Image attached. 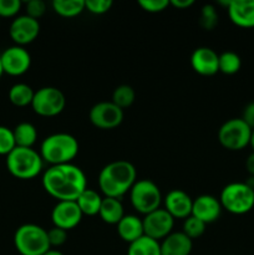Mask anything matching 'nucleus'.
I'll list each match as a JSON object with an SVG mask.
<instances>
[{"label": "nucleus", "instance_id": "obj_6", "mask_svg": "<svg viewBox=\"0 0 254 255\" xmlns=\"http://www.w3.org/2000/svg\"><path fill=\"white\" fill-rule=\"evenodd\" d=\"M218 199L222 208L229 213L247 214L254 208V188L247 182H233L222 189Z\"/></svg>", "mask_w": 254, "mask_h": 255}, {"label": "nucleus", "instance_id": "obj_3", "mask_svg": "<svg viewBox=\"0 0 254 255\" xmlns=\"http://www.w3.org/2000/svg\"><path fill=\"white\" fill-rule=\"evenodd\" d=\"M39 153L50 166L72 163L79 153V142L70 133L50 134L42 141Z\"/></svg>", "mask_w": 254, "mask_h": 255}, {"label": "nucleus", "instance_id": "obj_2", "mask_svg": "<svg viewBox=\"0 0 254 255\" xmlns=\"http://www.w3.org/2000/svg\"><path fill=\"white\" fill-rule=\"evenodd\" d=\"M137 181V172L128 161L119 159L110 162L99 174V187L105 197L120 199L129 192Z\"/></svg>", "mask_w": 254, "mask_h": 255}, {"label": "nucleus", "instance_id": "obj_35", "mask_svg": "<svg viewBox=\"0 0 254 255\" xmlns=\"http://www.w3.org/2000/svg\"><path fill=\"white\" fill-rule=\"evenodd\" d=\"M25 10H26L27 16L39 20L46 11V2L42 0H30L25 5Z\"/></svg>", "mask_w": 254, "mask_h": 255}, {"label": "nucleus", "instance_id": "obj_37", "mask_svg": "<svg viewBox=\"0 0 254 255\" xmlns=\"http://www.w3.org/2000/svg\"><path fill=\"white\" fill-rule=\"evenodd\" d=\"M241 119L243 120L252 129H254V101L249 102V104L244 107Z\"/></svg>", "mask_w": 254, "mask_h": 255}, {"label": "nucleus", "instance_id": "obj_28", "mask_svg": "<svg viewBox=\"0 0 254 255\" xmlns=\"http://www.w3.org/2000/svg\"><path fill=\"white\" fill-rule=\"evenodd\" d=\"M219 72L224 75H234L241 70L242 60L237 52L226 51L219 55Z\"/></svg>", "mask_w": 254, "mask_h": 255}, {"label": "nucleus", "instance_id": "obj_33", "mask_svg": "<svg viewBox=\"0 0 254 255\" xmlns=\"http://www.w3.org/2000/svg\"><path fill=\"white\" fill-rule=\"evenodd\" d=\"M21 6L20 0H0V17H16Z\"/></svg>", "mask_w": 254, "mask_h": 255}, {"label": "nucleus", "instance_id": "obj_22", "mask_svg": "<svg viewBox=\"0 0 254 255\" xmlns=\"http://www.w3.org/2000/svg\"><path fill=\"white\" fill-rule=\"evenodd\" d=\"M102 197L94 189L86 188L80 197L77 198L76 203L79 206L80 211L84 216H99L100 208L102 204Z\"/></svg>", "mask_w": 254, "mask_h": 255}, {"label": "nucleus", "instance_id": "obj_14", "mask_svg": "<svg viewBox=\"0 0 254 255\" xmlns=\"http://www.w3.org/2000/svg\"><path fill=\"white\" fill-rule=\"evenodd\" d=\"M82 217L84 214L81 213L75 201L57 202L51 212V221L54 227L61 228L64 231H70L79 226Z\"/></svg>", "mask_w": 254, "mask_h": 255}, {"label": "nucleus", "instance_id": "obj_27", "mask_svg": "<svg viewBox=\"0 0 254 255\" xmlns=\"http://www.w3.org/2000/svg\"><path fill=\"white\" fill-rule=\"evenodd\" d=\"M136 100V92L129 85H120L112 92L111 102L121 110L128 109Z\"/></svg>", "mask_w": 254, "mask_h": 255}, {"label": "nucleus", "instance_id": "obj_34", "mask_svg": "<svg viewBox=\"0 0 254 255\" xmlns=\"http://www.w3.org/2000/svg\"><path fill=\"white\" fill-rule=\"evenodd\" d=\"M138 5L147 12H162L169 6L168 0H139Z\"/></svg>", "mask_w": 254, "mask_h": 255}, {"label": "nucleus", "instance_id": "obj_31", "mask_svg": "<svg viewBox=\"0 0 254 255\" xmlns=\"http://www.w3.org/2000/svg\"><path fill=\"white\" fill-rule=\"evenodd\" d=\"M16 147L14 133L9 127L0 126V156H7Z\"/></svg>", "mask_w": 254, "mask_h": 255}, {"label": "nucleus", "instance_id": "obj_12", "mask_svg": "<svg viewBox=\"0 0 254 255\" xmlns=\"http://www.w3.org/2000/svg\"><path fill=\"white\" fill-rule=\"evenodd\" d=\"M2 72L10 76H21L31 66V56L24 46H10L0 54Z\"/></svg>", "mask_w": 254, "mask_h": 255}, {"label": "nucleus", "instance_id": "obj_21", "mask_svg": "<svg viewBox=\"0 0 254 255\" xmlns=\"http://www.w3.org/2000/svg\"><path fill=\"white\" fill-rule=\"evenodd\" d=\"M99 216L105 223L117 226V223L125 217L124 206H122L121 201L117 198L104 197L101 208H100L99 212Z\"/></svg>", "mask_w": 254, "mask_h": 255}, {"label": "nucleus", "instance_id": "obj_9", "mask_svg": "<svg viewBox=\"0 0 254 255\" xmlns=\"http://www.w3.org/2000/svg\"><path fill=\"white\" fill-rule=\"evenodd\" d=\"M66 106V97L57 87L46 86L35 91L31 107L42 117H54L61 114Z\"/></svg>", "mask_w": 254, "mask_h": 255}, {"label": "nucleus", "instance_id": "obj_17", "mask_svg": "<svg viewBox=\"0 0 254 255\" xmlns=\"http://www.w3.org/2000/svg\"><path fill=\"white\" fill-rule=\"evenodd\" d=\"M193 199L182 189H172L164 197V209L174 219H186L192 214Z\"/></svg>", "mask_w": 254, "mask_h": 255}, {"label": "nucleus", "instance_id": "obj_4", "mask_svg": "<svg viewBox=\"0 0 254 255\" xmlns=\"http://www.w3.org/2000/svg\"><path fill=\"white\" fill-rule=\"evenodd\" d=\"M44 161L34 148L15 147L6 156V168L17 179H32L42 171Z\"/></svg>", "mask_w": 254, "mask_h": 255}, {"label": "nucleus", "instance_id": "obj_7", "mask_svg": "<svg viewBox=\"0 0 254 255\" xmlns=\"http://www.w3.org/2000/svg\"><path fill=\"white\" fill-rule=\"evenodd\" d=\"M131 204L138 213L148 214L159 208L162 194L158 186L151 179H139L129 189Z\"/></svg>", "mask_w": 254, "mask_h": 255}, {"label": "nucleus", "instance_id": "obj_20", "mask_svg": "<svg viewBox=\"0 0 254 255\" xmlns=\"http://www.w3.org/2000/svg\"><path fill=\"white\" fill-rule=\"evenodd\" d=\"M117 234L126 243L131 244L144 236L143 223L133 214H125L124 218L117 223Z\"/></svg>", "mask_w": 254, "mask_h": 255}, {"label": "nucleus", "instance_id": "obj_39", "mask_svg": "<svg viewBox=\"0 0 254 255\" xmlns=\"http://www.w3.org/2000/svg\"><path fill=\"white\" fill-rule=\"evenodd\" d=\"M246 169L252 178H254V152H252L246 161Z\"/></svg>", "mask_w": 254, "mask_h": 255}, {"label": "nucleus", "instance_id": "obj_24", "mask_svg": "<svg viewBox=\"0 0 254 255\" xmlns=\"http://www.w3.org/2000/svg\"><path fill=\"white\" fill-rule=\"evenodd\" d=\"M35 91L26 84H15L10 87L9 94V101L11 102L14 106L16 107H26L31 106L32 99H34Z\"/></svg>", "mask_w": 254, "mask_h": 255}, {"label": "nucleus", "instance_id": "obj_41", "mask_svg": "<svg viewBox=\"0 0 254 255\" xmlns=\"http://www.w3.org/2000/svg\"><path fill=\"white\" fill-rule=\"evenodd\" d=\"M249 146L252 147V149H253L254 152V129L252 131V137H251V143H249Z\"/></svg>", "mask_w": 254, "mask_h": 255}, {"label": "nucleus", "instance_id": "obj_16", "mask_svg": "<svg viewBox=\"0 0 254 255\" xmlns=\"http://www.w3.org/2000/svg\"><path fill=\"white\" fill-rule=\"evenodd\" d=\"M222 209L223 208L218 198L209 194H203L193 199L191 216L196 217L203 223L211 224L221 217Z\"/></svg>", "mask_w": 254, "mask_h": 255}, {"label": "nucleus", "instance_id": "obj_5", "mask_svg": "<svg viewBox=\"0 0 254 255\" xmlns=\"http://www.w3.org/2000/svg\"><path fill=\"white\" fill-rule=\"evenodd\" d=\"M14 246L20 255H44L51 246L47 231L37 224H22L14 234Z\"/></svg>", "mask_w": 254, "mask_h": 255}, {"label": "nucleus", "instance_id": "obj_15", "mask_svg": "<svg viewBox=\"0 0 254 255\" xmlns=\"http://www.w3.org/2000/svg\"><path fill=\"white\" fill-rule=\"evenodd\" d=\"M219 55L207 46L197 47L191 56L192 69L202 76H213L219 72Z\"/></svg>", "mask_w": 254, "mask_h": 255}, {"label": "nucleus", "instance_id": "obj_32", "mask_svg": "<svg viewBox=\"0 0 254 255\" xmlns=\"http://www.w3.org/2000/svg\"><path fill=\"white\" fill-rule=\"evenodd\" d=\"M114 5L111 0H86L85 1V10L94 15H102L110 11Z\"/></svg>", "mask_w": 254, "mask_h": 255}, {"label": "nucleus", "instance_id": "obj_23", "mask_svg": "<svg viewBox=\"0 0 254 255\" xmlns=\"http://www.w3.org/2000/svg\"><path fill=\"white\" fill-rule=\"evenodd\" d=\"M14 133L15 143L16 147H24V148H32L37 139V129L30 122H21L16 125L12 129Z\"/></svg>", "mask_w": 254, "mask_h": 255}, {"label": "nucleus", "instance_id": "obj_29", "mask_svg": "<svg viewBox=\"0 0 254 255\" xmlns=\"http://www.w3.org/2000/svg\"><path fill=\"white\" fill-rule=\"evenodd\" d=\"M207 224L203 223L202 221L197 219L196 217L189 216L188 218L184 219L183 222V228H182V232L188 237L189 239H197L199 237L203 236V233L206 232Z\"/></svg>", "mask_w": 254, "mask_h": 255}, {"label": "nucleus", "instance_id": "obj_13", "mask_svg": "<svg viewBox=\"0 0 254 255\" xmlns=\"http://www.w3.org/2000/svg\"><path fill=\"white\" fill-rule=\"evenodd\" d=\"M39 20L32 19V17L27 16L26 14L14 17L9 27L10 39L17 46H25L27 44H31L39 36Z\"/></svg>", "mask_w": 254, "mask_h": 255}, {"label": "nucleus", "instance_id": "obj_40", "mask_svg": "<svg viewBox=\"0 0 254 255\" xmlns=\"http://www.w3.org/2000/svg\"><path fill=\"white\" fill-rule=\"evenodd\" d=\"M44 255H64V254H62L61 252L56 251V249H50V251L47 252V253H45Z\"/></svg>", "mask_w": 254, "mask_h": 255}, {"label": "nucleus", "instance_id": "obj_10", "mask_svg": "<svg viewBox=\"0 0 254 255\" xmlns=\"http://www.w3.org/2000/svg\"><path fill=\"white\" fill-rule=\"evenodd\" d=\"M89 119L91 124L100 129L116 128L124 121V110L111 101H102L91 107Z\"/></svg>", "mask_w": 254, "mask_h": 255}, {"label": "nucleus", "instance_id": "obj_36", "mask_svg": "<svg viewBox=\"0 0 254 255\" xmlns=\"http://www.w3.org/2000/svg\"><path fill=\"white\" fill-rule=\"evenodd\" d=\"M47 238H49L51 248L52 247H61L67 241V231L57 228V227H52L50 231H47Z\"/></svg>", "mask_w": 254, "mask_h": 255}, {"label": "nucleus", "instance_id": "obj_26", "mask_svg": "<svg viewBox=\"0 0 254 255\" xmlns=\"http://www.w3.org/2000/svg\"><path fill=\"white\" fill-rule=\"evenodd\" d=\"M52 9L62 17H75L85 10V0H54Z\"/></svg>", "mask_w": 254, "mask_h": 255}, {"label": "nucleus", "instance_id": "obj_30", "mask_svg": "<svg viewBox=\"0 0 254 255\" xmlns=\"http://www.w3.org/2000/svg\"><path fill=\"white\" fill-rule=\"evenodd\" d=\"M199 24L204 30H213L218 24V14L213 5L207 4L202 7Z\"/></svg>", "mask_w": 254, "mask_h": 255}, {"label": "nucleus", "instance_id": "obj_38", "mask_svg": "<svg viewBox=\"0 0 254 255\" xmlns=\"http://www.w3.org/2000/svg\"><path fill=\"white\" fill-rule=\"evenodd\" d=\"M194 4L193 0H171L169 5L177 7V9H188Z\"/></svg>", "mask_w": 254, "mask_h": 255}, {"label": "nucleus", "instance_id": "obj_19", "mask_svg": "<svg viewBox=\"0 0 254 255\" xmlns=\"http://www.w3.org/2000/svg\"><path fill=\"white\" fill-rule=\"evenodd\" d=\"M159 244L161 255H189L193 249V241L183 232H172Z\"/></svg>", "mask_w": 254, "mask_h": 255}, {"label": "nucleus", "instance_id": "obj_42", "mask_svg": "<svg viewBox=\"0 0 254 255\" xmlns=\"http://www.w3.org/2000/svg\"><path fill=\"white\" fill-rule=\"evenodd\" d=\"M4 74V72H2V67H1V61H0V77H1V75Z\"/></svg>", "mask_w": 254, "mask_h": 255}, {"label": "nucleus", "instance_id": "obj_25", "mask_svg": "<svg viewBox=\"0 0 254 255\" xmlns=\"http://www.w3.org/2000/svg\"><path fill=\"white\" fill-rule=\"evenodd\" d=\"M127 255H161V244L154 239L143 236L128 244Z\"/></svg>", "mask_w": 254, "mask_h": 255}, {"label": "nucleus", "instance_id": "obj_11", "mask_svg": "<svg viewBox=\"0 0 254 255\" xmlns=\"http://www.w3.org/2000/svg\"><path fill=\"white\" fill-rule=\"evenodd\" d=\"M142 223H143L144 236L159 242L163 241L166 237L172 233L174 218L164 208H158L146 214L144 218L142 219Z\"/></svg>", "mask_w": 254, "mask_h": 255}, {"label": "nucleus", "instance_id": "obj_1", "mask_svg": "<svg viewBox=\"0 0 254 255\" xmlns=\"http://www.w3.org/2000/svg\"><path fill=\"white\" fill-rule=\"evenodd\" d=\"M42 187L57 202H76L87 188V178L84 171L74 163L50 166L42 176Z\"/></svg>", "mask_w": 254, "mask_h": 255}, {"label": "nucleus", "instance_id": "obj_8", "mask_svg": "<svg viewBox=\"0 0 254 255\" xmlns=\"http://www.w3.org/2000/svg\"><path fill=\"white\" fill-rule=\"evenodd\" d=\"M253 129L241 119H231L218 129V141L222 147L229 151H241L251 143Z\"/></svg>", "mask_w": 254, "mask_h": 255}, {"label": "nucleus", "instance_id": "obj_18", "mask_svg": "<svg viewBox=\"0 0 254 255\" xmlns=\"http://www.w3.org/2000/svg\"><path fill=\"white\" fill-rule=\"evenodd\" d=\"M231 21L239 27H254V0H231L227 5Z\"/></svg>", "mask_w": 254, "mask_h": 255}]
</instances>
